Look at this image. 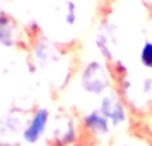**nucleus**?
I'll use <instances>...</instances> for the list:
<instances>
[{"mask_svg":"<svg viewBox=\"0 0 152 146\" xmlns=\"http://www.w3.org/2000/svg\"><path fill=\"white\" fill-rule=\"evenodd\" d=\"M82 88L87 93H94V95H101L108 90L110 86V76H108V69L104 67L101 62L92 60L87 64V67L82 72Z\"/></svg>","mask_w":152,"mask_h":146,"instance_id":"nucleus-1","label":"nucleus"},{"mask_svg":"<svg viewBox=\"0 0 152 146\" xmlns=\"http://www.w3.org/2000/svg\"><path fill=\"white\" fill-rule=\"evenodd\" d=\"M50 122V112L46 108H36L33 117L29 119L26 129L22 132V139L29 145H36L45 136Z\"/></svg>","mask_w":152,"mask_h":146,"instance_id":"nucleus-2","label":"nucleus"},{"mask_svg":"<svg viewBox=\"0 0 152 146\" xmlns=\"http://www.w3.org/2000/svg\"><path fill=\"white\" fill-rule=\"evenodd\" d=\"M99 110L103 112V115L111 122V125H120L126 120L125 105L118 95H104L103 100H101Z\"/></svg>","mask_w":152,"mask_h":146,"instance_id":"nucleus-3","label":"nucleus"},{"mask_svg":"<svg viewBox=\"0 0 152 146\" xmlns=\"http://www.w3.org/2000/svg\"><path fill=\"white\" fill-rule=\"evenodd\" d=\"M82 125L92 136H97V138H103L106 134H110V129H111V122L104 117L103 112L99 108L86 113V117L82 119Z\"/></svg>","mask_w":152,"mask_h":146,"instance_id":"nucleus-4","label":"nucleus"},{"mask_svg":"<svg viewBox=\"0 0 152 146\" xmlns=\"http://www.w3.org/2000/svg\"><path fill=\"white\" fill-rule=\"evenodd\" d=\"M14 22L9 14L0 12V45L5 48H10V47H14Z\"/></svg>","mask_w":152,"mask_h":146,"instance_id":"nucleus-5","label":"nucleus"},{"mask_svg":"<svg viewBox=\"0 0 152 146\" xmlns=\"http://www.w3.org/2000/svg\"><path fill=\"white\" fill-rule=\"evenodd\" d=\"M138 60L145 69H152V42H145L140 48Z\"/></svg>","mask_w":152,"mask_h":146,"instance_id":"nucleus-6","label":"nucleus"},{"mask_svg":"<svg viewBox=\"0 0 152 146\" xmlns=\"http://www.w3.org/2000/svg\"><path fill=\"white\" fill-rule=\"evenodd\" d=\"M65 22L69 26H75L77 22V5L74 0H67L65 2Z\"/></svg>","mask_w":152,"mask_h":146,"instance_id":"nucleus-7","label":"nucleus"}]
</instances>
